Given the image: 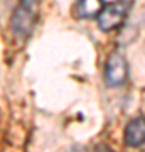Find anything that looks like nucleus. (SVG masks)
<instances>
[{
	"label": "nucleus",
	"mask_w": 145,
	"mask_h": 152,
	"mask_svg": "<svg viewBox=\"0 0 145 152\" xmlns=\"http://www.w3.org/2000/svg\"><path fill=\"white\" fill-rule=\"evenodd\" d=\"M39 2H41V0H20L22 7H26V9H29V10H32V12H34V9L39 5Z\"/></svg>",
	"instance_id": "423d86ee"
},
{
	"label": "nucleus",
	"mask_w": 145,
	"mask_h": 152,
	"mask_svg": "<svg viewBox=\"0 0 145 152\" xmlns=\"http://www.w3.org/2000/svg\"><path fill=\"white\" fill-rule=\"evenodd\" d=\"M128 10H130L128 0H117V2H111V4L105 5L103 10L98 14V27L105 32L115 31L117 27H120L123 24Z\"/></svg>",
	"instance_id": "f257e3e1"
},
{
	"label": "nucleus",
	"mask_w": 145,
	"mask_h": 152,
	"mask_svg": "<svg viewBox=\"0 0 145 152\" xmlns=\"http://www.w3.org/2000/svg\"><path fill=\"white\" fill-rule=\"evenodd\" d=\"M125 144L128 147H140L145 144V118L137 117L125 127Z\"/></svg>",
	"instance_id": "7ed1b4c3"
},
{
	"label": "nucleus",
	"mask_w": 145,
	"mask_h": 152,
	"mask_svg": "<svg viewBox=\"0 0 145 152\" xmlns=\"http://www.w3.org/2000/svg\"><path fill=\"white\" fill-rule=\"evenodd\" d=\"M103 7H105L103 0H78L76 14L81 19H91V17H98V14L103 10Z\"/></svg>",
	"instance_id": "39448f33"
},
{
	"label": "nucleus",
	"mask_w": 145,
	"mask_h": 152,
	"mask_svg": "<svg viewBox=\"0 0 145 152\" xmlns=\"http://www.w3.org/2000/svg\"><path fill=\"white\" fill-rule=\"evenodd\" d=\"M34 20H36L34 12L20 5L15 12H14V17H12V29H14L15 34L26 37V36H29L31 31H32Z\"/></svg>",
	"instance_id": "20e7f679"
},
{
	"label": "nucleus",
	"mask_w": 145,
	"mask_h": 152,
	"mask_svg": "<svg viewBox=\"0 0 145 152\" xmlns=\"http://www.w3.org/2000/svg\"><path fill=\"white\" fill-rule=\"evenodd\" d=\"M95 152H113V151L106 145H98L96 149H95Z\"/></svg>",
	"instance_id": "0eeeda50"
},
{
	"label": "nucleus",
	"mask_w": 145,
	"mask_h": 152,
	"mask_svg": "<svg viewBox=\"0 0 145 152\" xmlns=\"http://www.w3.org/2000/svg\"><path fill=\"white\" fill-rule=\"evenodd\" d=\"M127 75H128V66H127V61H125L123 54L120 53H113L106 61V66H105V83L108 86H120L123 85L125 80H127Z\"/></svg>",
	"instance_id": "f03ea898"
}]
</instances>
